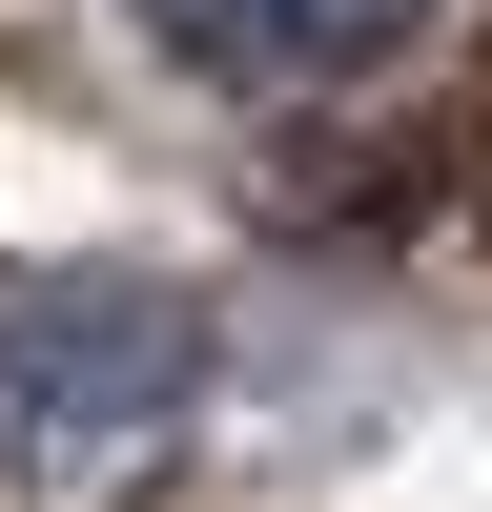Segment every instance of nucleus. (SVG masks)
I'll return each mask as SVG.
<instances>
[{
    "label": "nucleus",
    "mask_w": 492,
    "mask_h": 512,
    "mask_svg": "<svg viewBox=\"0 0 492 512\" xmlns=\"http://www.w3.org/2000/svg\"><path fill=\"white\" fill-rule=\"evenodd\" d=\"M144 41L185 82L287 103V82H349V62H390V41H431V0H144Z\"/></svg>",
    "instance_id": "2"
},
{
    "label": "nucleus",
    "mask_w": 492,
    "mask_h": 512,
    "mask_svg": "<svg viewBox=\"0 0 492 512\" xmlns=\"http://www.w3.org/2000/svg\"><path fill=\"white\" fill-rule=\"evenodd\" d=\"M205 328L164 308V287H0V451L21 472H103V451H144L164 410H185Z\"/></svg>",
    "instance_id": "1"
}]
</instances>
